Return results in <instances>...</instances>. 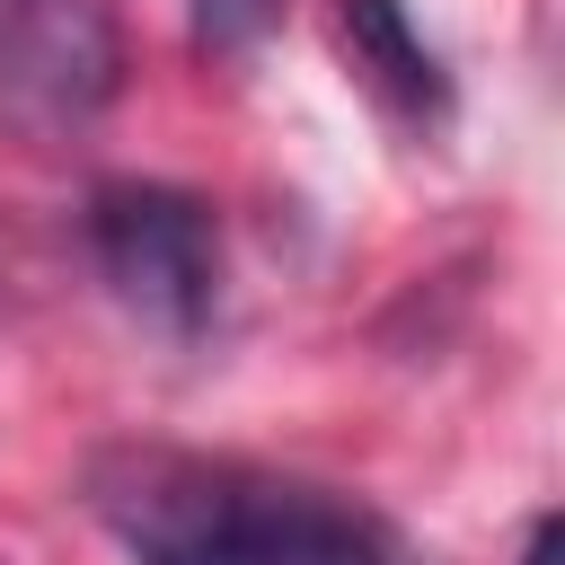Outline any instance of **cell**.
Listing matches in <instances>:
<instances>
[{
  "mask_svg": "<svg viewBox=\"0 0 565 565\" xmlns=\"http://www.w3.org/2000/svg\"><path fill=\"white\" fill-rule=\"evenodd\" d=\"M88 503L132 565H406L371 503L256 459L106 450Z\"/></svg>",
  "mask_w": 565,
  "mask_h": 565,
  "instance_id": "obj_1",
  "label": "cell"
},
{
  "mask_svg": "<svg viewBox=\"0 0 565 565\" xmlns=\"http://www.w3.org/2000/svg\"><path fill=\"white\" fill-rule=\"evenodd\" d=\"M88 256H97L106 291L159 335H194L221 300V221L185 185L106 177L88 194Z\"/></svg>",
  "mask_w": 565,
  "mask_h": 565,
  "instance_id": "obj_2",
  "label": "cell"
},
{
  "mask_svg": "<svg viewBox=\"0 0 565 565\" xmlns=\"http://www.w3.org/2000/svg\"><path fill=\"white\" fill-rule=\"evenodd\" d=\"M124 88L115 0H0V106L26 132H79Z\"/></svg>",
  "mask_w": 565,
  "mask_h": 565,
  "instance_id": "obj_3",
  "label": "cell"
},
{
  "mask_svg": "<svg viewBox=\"0 0 565 565\" xmlns=\"http://www.w3.org/2000/svg\"><path fill=\"white\" fill-rule=\"evenodd\" d=\"M335 26H344V44H353V62H362L406 115H424V124L450 115V71H441V53L424 44V26H415L397 0H335Z\"/></svg>",
  "mask_w": 565,
  "mask_h": 565,
  "instance_id": "obj_4",
  "label": "cell"
},
{
  "mask_svg": "<svg viewBox=\"0 0 565 565\" xmlns=\"http://www.w3.org/2000/svg\"><path fill=\"white\" fill-rule=\"evenodd\" d=\"M282 9H291V0H185L194 35H203L212 53H256V44L282 26Z\"/></svg>",
  "mask_w": 565,
  "mask_h": 565,
  "instance_id": "obj_5",
  "label": "cell"
},
{
  "mask_svg": "<svg viewBox=\"0 0 565 565\" xmlns=\"http://www.w3.org/2000/svg\"><path fill=\"white\" fill-rule=\"evenodd\" d=\"M547 547H556V521H530V539H521L512 565H547Z\"/></svg>",
  "mask_w": 565,
  "mask_h": 565,
  "instance_id": "obj_6",
  "label": "cell"
}]
</instances>
